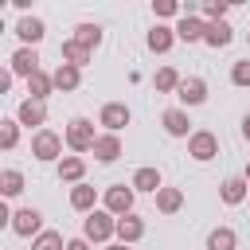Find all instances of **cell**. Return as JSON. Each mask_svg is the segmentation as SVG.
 Segmentation results:
<instances>
[{"label":"cell","instance_id":"1","mask_svg":"<svg viewBox=\"0 0 250 250\" xmlns=\"http://www.w3.org/2000/svg\"><path fill=\"white\" fill-rule=\"evenodd\" d=\"M98 137L102 133H94V121H86V117H70L66 121V133H62V141H66L70 152H94Z\"/></svg>","mask_w":250,"mask_h":250},{"label":"cell","instance_id":"2","mask_svg":"<svg viewBox=\"0 0 250 250\" xmlns=\"http://www.w3.org/2000/svg\"><path fill=\"white\" fill-rule=\"evenodd\" d=\"M117 234V219L109 211H90L86 223H82V238L86 242H109Z\"/></svg>","mask_w":250,"mask_h":250},{"label":"cell","instance_id":"3","mask_svg":"<svg viewBox=\"0 0 250 250\" xmlns=\"http://www.w3.org/2000/svg\"><path fill=\"white\" fill-rule=\"evenodd\" d=\"M188 156L199 160V164H203V160H215V156H219V137H215L211 129H195V133L188 137Z\"/></svg>","mask_w":250,"mask_h":250},{"label":"cell","instance_id":"4","mask_svg":"<svg viewBox=\"0 0 250 250\" xmlns=\"http://www.w3.org/2000/svg\"><path fill=\"white\" fill-rule=\"evenodd\" d=\"M59 152H62V137L55 133V129H39L35 137H31V156L35 160H59Z\"/></svg>","mask_w":250,"mask_h":250},{"label":"cell","instance_id":"5","mask_svg":"<svg viewBox=\"0 0 250 250\" xmlns=\"http://www.w3.org/2000/svg\"><path fill=\"white\" fill-rule=\"evenodd\" d=\"M133 199H137V191H133V188H125V184H113V188H105V211H109L113 219H121V215H133Z\"/></svg>","mask_w":250,"mask_h":250},{"label":"cell","instance_id":"6","mask_svg":"<svg viewBox=\"0 0 250 250\" xmlns=\"http://www.w3.org/2000/svg\"><path fill=\"white\" fill-rule=\"evenodd\" d=\"M12 230L20 238H39L43 234V215L35 207H20V211H12Z\"/></svg>","mask_w":250,"mask_h":250},{"label":"cell","instance_id":"7","mask_svg":"<svg viewBox=\"0 0 250 250\" xmlns=\"http://www.w3.org/2000/svg\"><path fill=\"white\" fill-rule=\"evenodd\" d=\"M129 105L125 102H105L102 105V113H98V125H105V133H121L125 125H129Z\"/></svg>","mask_w":250,"mask_h":250},{"label":"cell","instance_id":"8","mask_svg":"<svg viewBox=\"0 0 250 250\" xmlns=\"http://www.w3.org/2000/svg\"><path fill=\"white\" fill-rule=\"evenodd\" d=\"M16 121H20V125H27V129L35 125V133H39V129H43V121H47V102L23 98V102H20V109H16Z\"/></svg>","mask_w":250,"mask_h":250},{"label":"cell","instance_id":"9","mask_svg":"<svg viewBox=\"0 0 250 250\" xmlns=\"http://www.w3.org/2000/svg\"><path fill=\"white\" fill-rule=\"evenodd\" d=\"M43 66H39V51L35 47H20L16 55H12V74H20V78H31V74H39Z\"/></svg>","mask_w":250,"mask_h":250},{"label":"cell","instance_id":"10","mask_svg":"<svg viewBox=\"0 0 250 250\" xmlns=\"http://www.w3.org/2000/svg\"><path fill=\"white\" fill-rule=\"evenodd\" d=\"M176 98H180L184 105H203V102H207V82H203L199 74H191V78H184V82H180Z\"/></svg>","mask_w":250,"mask_h":250},{"label":"cell","instance_id":"11","mask_svg":"<svg viewBox=\"0 0 250 250\" xmlns=\"http://www.w3.org/2000/svg\"><path fill=\"white\" fill-rule=\"evenodd\" d=\"M160 125H164L168 137H191V133H195L191 121H188V109H164V113H160Z\"/></svg>","mask_w":250,"mask_h":250},{"label":"cell","instance_id":"12","mask_svg":"<svg viewBox=\"0 0 250 250\" xmlns=\"http://www.w3.org/2000/svg\"><path fill=\"white\" fill-rule=\"evenodd\" d=\"M203 35H207V20H199V16H180L176 39H184V43H203Z\"/></svg>","mask_w":250,"mask_h":250},{"label":"cell","instance_id":"13","mask_svg":"<svg viewBox=\"0 0 250 250\" xmlns=\"http://www.w3.org/2000/svg\"><path fill=\"white\" fill-rule=\"evenodd\" d=\"M219 195H223V203H242V199H250V184H246V176H227L223 184H219Z\"/></svg>","mask_w":250,"mask_h":250},{"label":"cell","instance_id":"14","mask_svg":"<svg viewBox=\"0 0 250 250\" xmlns=\"http://www.w3.org/2000/svg\"><path fill=\"white\" fill-rule=\"evenodd\" d=\"M16 35L23 39V47H35V43L47 35V23H43L39 16H23V20L16 23Z\"/></svg>","mask_w":250,"mask_h":250},{"label":"cell","instance_id":"15","mask_svg":"<svg viewBox=\"0 0 250 250\" xmlns=\"http://www.w3.org/2000/svg\"><path fill=\"white\" fill-rule=\"evenodd\" d=\"M59 59L66 62V66H90V59H94V51H86L82 43H74V39H62V47H59Z\"/></svg>","mask_w":250,"mask_h":250},{"label":"cell","instance_id":"16","mask_svg":"<svg viewBox=\"0 0 250 250\" xmlns=\"http://www.w3.org/2000/svg\"><path fill=\"white\" fill-rule=\"evenodd\" d=\"M117 156H121V137H117V133H102V137H98V145H94V160L113 164Z\"/></svg>","mask_w":250,"mask_h":250},{"label":"cell","instance_id":"17","mask_svg":"<svg viewBox=\"0 0 250 250\" xmlns=\"http://www.w3.org/2000/svg\"><path fill=\"white\" fill-rule=\"evenodd\" d=\"M94 203H98V188H90V184H74V188H70V207H74V211L90 215V211H98Z\"/></svg>","mask_w":250,"mask_h":250},{"label":"cell","instance_id":"18","mask_svg":"<svg viewBox=\"0 0 250 250\" xmlns=\"http://www.w3.org/2000/svg\"><path fill=\"white\" fill-rule=\"evenodd\" d=\"M145 43H148V51L164 55V51H172V43H176V27H164V23H156V27L145 35Z\"/></svg>","mask_w":250,"mask_h":250},{"label":"cell","instance_id":"19","mask_svg":"<svg viewBox=\"0 0 250 250\" xmlns=\"http://www.w3.org/2000/svg\"><path fill=\"white\" fill-rule=\"evenodd\" d=\"M129 188H133V191H152V195H156V191L164 188V180H160L156 168H137L133 180H129Z\"/></svg>","mask_w":250,"mask_h":250},{"label":"cell","instance_id":"20","mask_svg":"<svg viewBox=\"0 0 250 250\" xmlns=\"http://www.w3.org/2000/svg\"><path fill=\"white\" fill-rule=\"evenodd\" d=\"M230 39H234V27L227 23V20H219V23H207V35H203V43L207 47H230Z\"/></svg>","mask_w":250,"mask_h":250},{"label":"cell","instance_id":"21","mask_svg":"<svg viewBox=\"0 0 250 250\" xmlns=\"http://www.w3.org/2000/svg\"><path fill=\"white\" fill-rule=\"evenodd\" d=\"M51 78H55V90L70 94V90H78V82H82V70H78V66H66V62H59Z\"/></svg>","mask_w":250,"mask_h":250},{"label":"cell","instance_id":"22","mask_svg":"<svg viewBox=\"0 0 250 250\" xmlns=\"http://www.w3.org/2000/svg\"><path fill=\"white\" fill-rule=\"evenodd\" d=\"M82 176H86V160H82V156H62V160H59V180H66V184H86Z\"/></svg>","mask_w":250,"mask_h":250},{"label":"cell","instance_id":"23","mask_svg":"<svg viewBox=\"0 0 250 250\" xmlns=\"http://www.w3.org/2000/svg\"><path fill=\"white\" fill-rule=\"evenodd\" d=\"M180 207H184V191L180 188H160L156 191V211L160 215H176Z\"/></svg>","mask_w":250,"mask_h":250},{"label":"cell","instance_id":"24","mask_svg":"<svg viewBox=\"0 0 250 250\" xmlns=\"http://www.w3.org/2000/svg\"><path fill=\"white\" fill-rule=\"evenodd\" d=\"M141 234H145V223H141L137 215H121V219H117V238H121L125 246H133Z\"/></svg>","mask_w":250,"mask_h":250},{"label":"cell","instance_id":"25","mask_svg":"<svg viewBox=\"0 0 250 250\" xmlns=\"http://www.w3.org/2000/svg\"><path fill=\"white\" fill-rule=\"evenodd\" d=\"M70 39H74V43H82L86 51H98V47H102V27H98V23H78Z\"/></svg>","mask_w":250,"mask_h":250},{"label":"cell","instance_id":"26","mask_svg":"<svg viewBox=\"0 0 250 250\" xmlns=\"http://www.w3.org/2000/svg\"><path fill=\"white\" fill-rule=\"evenodd\" d=\"M207 250H238V234L230 227H215L207 234Z\"/></svg>","mask_w":250,"mask_h":250},{"label":"cell","instance_id":"27","mask_svg":"<svg viewBox=\"0 0 250 250\" xmlns=\"http://www.w3.org/2000/svg\"><path fill=\"white\" fill-rule=\"evenodd\" d=\"M51 90H55V78H51V74H43V70H39V74H31V78H27V94H31L35 102H47V98H51Z\"/></svg>","mask_w":250,"mask_h":250},{"label":"cell","instance_id":"28","mask_svg":"<svg viewBox=\"0 0 250 250\" xmlns=\"http://www.w3.org/2000/svg\"><path fill=\"white\" fill-rule=\"evenodd\" d=\"M180 82H184V78L176 74V66H160V70H156V78H152V86H156L160 94H172V90H180Z\"/></svg>","mask_w":250,"mask_h":250},{"label":"cell","instance_id":"29","mask_svg":"<svg viewBox=\"0 0 250 250\" xmlns=\"http://www.w3.org/2000/svg\"><path fill=\"white\" fill-rule=\"evenodd\" d=\"M0 191L12 199V195H20L23 191V172H16V168H4L0 172Z\"/></svg>","mask_w":250,"mask_h":250},{"label":"cell","instance_id":"30","mask_svg":"<svg viewBox=\"0 0 250 250\" xmlns=\"http://www.w3.org/2000/svg\"><path fill=\"white\" fill-rule=\"evenodd\" d=\"M31 250H66V242L59 230H43L39 238H31Z\"/></svg>","mask_w":250,"mask_h":250},{"label":"cell","instance_id":"31","mask_svg":"<svg viewBox=\"0 0 250 250\" xmlns=\"http://www.w3.org/2000/svg\"><path fill=\"white\" fill-rule=\"evenodd\" d=\"M227 12H230V4H227V0H207V4H203V20H207V23L227 20Z\"/></svg>","mask_w":250,"mask_h":250},{"label":"cell","instance_id":"32","mask_svg":"<svg viewBox=\"0 0 250 250\" xmlns=\"http://www.w3.org/2000/svg\"><path fill=\"white\" fill-rule=\"evenodd\" d=\"M20 141V121H0V148H16Z\"/></svg>","mask_w":250,"mask_h":250},{"label":"cell","instance_id":"33","mask_svg":"<svg viewBox=\"0 0 250 250\" xmlns=\"http://www.w3.org/2000/svg\"><path fill=\"white\" fill-rule=\"evenodd\" d=\"M152 16L168 20V16H184V8H180L176 0H152Z\"/></svg>","mask_w":250,"mask_h":250},{"label":"cell","instance_id":"34","mask_svg":"<svg viewBox=\"0 0 250 250\" xmlns=\"http://www.w3.org/2000/svg\"><path fill=\"white\" fill-rule=\"evenodd\" d=\"M230 82H234V86H250V59H238V62L230 66Z\"/></svg>","mask_w":250,"mask_h":250},{"label":"cell","instance_id":"35","mask_svg":"<svg viewBox=\"0 0 250 250\" xmlns=\"http://www.w3.org/2000/svg\"><path fill=\"white\" fill-rule=\"evenodd\" d=\"M66 250H90V242H86V238H70V242H66Z\"/></svg>","mask_w":250,"mask_h":250},{"label":"cell","instance_id":"36","mask_svg":"<svg viewBox=\"0 0 250 250\" xmlns=\"http://www.w3.org/2000/svg\"><path fill=\"white\" fill-rule=\"evenodd\" d=\"M242 137H246V141H250V113H246V117H242Z\"/></svg>","mask_w":250,"mask_h":250},{"label":"cell","instance_id":"37","mask_svg":"<svg viewBox=\"0 0 250 250\" xmlns=\"http://www.w3.org/2000/svg\"><path fill=\"white\" fill-rule=\"evenodd\" d=\"M105 250H129V246H125V242H109Z\"/></svg>","mask_w":250,"mask_h":250},{"label":"cell","instance_id":"38","mask_svg":"<svg viewBox=\"0 0 250 250\" xmlns=\"http://www.w3.org/2000/svg\"><path fill=\"white\" fill-rule=\"evenodd\" d=\"M242 176H246V184H250V160H246V172H242Z\"/></svg>","mask_w":250,"mask_h":250},{"label":"cell","instance_id":"39","mask_svg":"<svg viewBox=\"0 0 250 250\" xmlns=\"http://www.w3.org/2000/svg\"><path fill=\"white\" fill-rule=\"evenodd\" d=\"M246 39H250V31H246Z\"/></svg>","mask_w":250,"mask_h":250}]
</instances>
